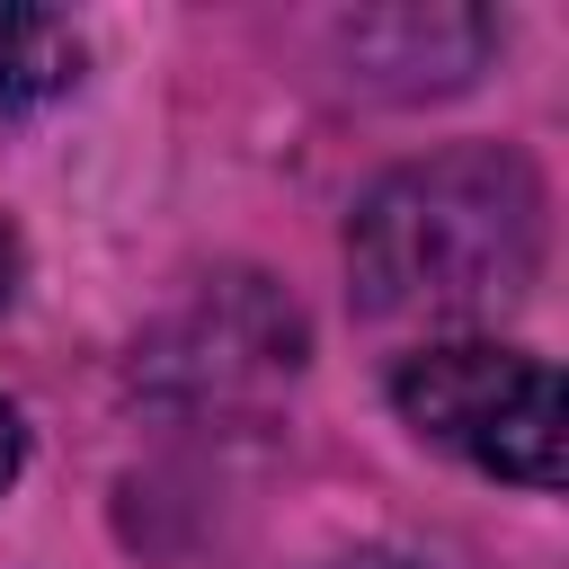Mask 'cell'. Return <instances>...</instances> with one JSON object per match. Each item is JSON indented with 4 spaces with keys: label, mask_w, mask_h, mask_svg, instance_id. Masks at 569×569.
I'll use <instances>...</instances> for the list:
<instances>
[{
    "label": "cell",
    "mask_w": 569,
    "mask_h": 569,
    "mask_svg": "<svg viewBox=\"0 0 569 569\" xmlns=\"http://www.w3.org/2000/svg\"><path fill=\"white\" fill-rule=\"evenodd\" d=\"M533 258H542V178L498 142H462L391 169L347 222L356 302L373 320L498 311L525 293Z\"/></svg>",
    "instance_id": "cell-1"
},
{
    "label": "cell",
    "mask_w": 569,
    "mask_h": 569,
    "mask_svg": "<svg viewBox=\"0 0 569 569\" xmlns=\"http://www.w3.org/2000/svg\"><path fill=\"white\" fill-rule=\"evenodd\" d=\"M391 409L489 480L560 489V373L498 338H436L400 356Z\"/></svg>",
    "instance_id": "cell-2"
},
{
    "label": "cell",
    "mask_w": 569,
    "mask_h": 569,
    "mask_svg": "<svg viewBox=\"0 0 569 569\" xmlns=\"http://www.w3.org/2000/svg\"><path fill=\"white\" fill-rule=\"evenodd\" d=\"M80 80V27L53 9H0V124L36 116Z\"/></svg>",
    "instance_id": "cell-3"
},
{
    "label": "cell",
    "mask_w": 569,
    "mask_h": 569,
    "mask_svg": "<svg viewBox=\"0 0 569 569\" xmlns=\"http://www.w3.org/2000/svg\"><path fill=\"white\" fill-rule=\"evenodd\" d=\"M18 462H27V427H18V409L0 400V489L18 480Z\"/></svg>",
    "instance_id": "cell-4"
},
{
    "label": "cell",
    "mask_w": 569,
    "mask_h": 569,
    "mask_svg": "<svg viewBox=\"0 0 569 569\" xmlns=\"http://www.w3.org/2000/svg\"><path fill=\"white\" fill-rule=\"evenodd\" d=\"M320 569H418V560H400V551H347V560H320Z\"/></svg>",
    "instance_id": "cell-5"
},
{
    "label": "cell",
    "mask_w": 569,
    "mask_h": 569,
    "mask_svg": "<svg viewBox=\"0 0 569 569\" xmlns=\"http://www.w3.org/2000/svg\"><path fill=\"white\" fill-rule=\"evenodd\" d=\"M18 293V240H9V222H0V302Z\"/></svg>",
    "instance_id": "cell-6"
}]
</instances>
